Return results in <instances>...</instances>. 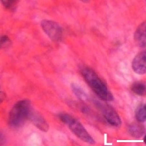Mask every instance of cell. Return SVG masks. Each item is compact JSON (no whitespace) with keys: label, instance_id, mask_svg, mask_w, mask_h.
Instances as JSON below:
<instances>
[{"label":"cell","instance_id":"1","mask_svg":"<svg viewBox=\"0 0 146 146\" xmlns=\"http://www.w3.org/2000/svg\"><path fill=\"white\" fill-rule=\"evenodd\" d=\"M81 74L86 84L99 98L104 101L113 100L114 96L109 88L93 69L83 67L81 69Z\"/></svg>","mask_w":146,"mask_h":146},{"label":"cell","instance_id":"2","mask_svg":"<svg viewBox=\"0 0 146 146\" xmlns=\"http://www.w3.org/2000/svg\"><path fill=\"white\" fill-rule=\"evenodd\" d=\"M32 110L31 103L27 99L18 101L11 110L9 115V125L12 128L18 129L23 126Z\"/></svg>","mask_w":146,"mask_h":146},{"label":"cell","instance_id":"3","mask_svg":"<svg viewBox=\"0 0 146 146\" xmlns=\"http://www.w3.org/2000/svg\"><path fill=\"white\" fill-rule=\"evenodd\" d=\"M58 116L60 121L66 125L70 131L82 142L89 143V144L95 143V140L79 120L72 116L71 115L65 114V113L59 114Z\"/></svg>","mask_w":146,"mask_h":146},{"label":"cell","instance_id":"4","mask_svg":"<svg viewBox=\"0 0 146 146\" xmlns=\"http://www.w3.org/2000/svg\"><path fill=\"white\" fill-rule=\"evenodd\" d=\"M41 27L52 41L55 42L61 41L63 36V30L58 23L50 20H43L41 22Z\"/></svg>","mask_w":146,"mask_h":146},{"label":"cell","instance_id":"5","mask_svg":"<svg viewBox=\"0 0 146 146\" xmlns=\"http://www.w3.org/2000/svg\"><path fill=\"white\" fill-rule=\"evenodd\" d=\"M96 105L108 123L114 127L121 125V118L114 108L107 104H103L101 102H97Z\"/></svg>","mask_w":146,"mask_h":146},{"label":"cell","instance_id":"6","mask_svg":"<svg viewBox=\"0 0 146 146\" xmlns=\"http://www.w3.org/2000/svg\"><path fill=\"white\" fill-rule=\"evenodd\" d=\"M132 68L138 74H146V50L135 56L132 62Z\"/></svg>","mask_w":146,"mask_h":146},{"label":"cell","instance_id":"7","mask_svg":"<svg viewBox=\"0 0 146 146\" xmlns=\"http://www.w3.org/2000/svg\"><path fill=\"white\" fill-rule=\"evenodd\" d=\"M29 119H31L33 123L41 131H48L49 125L46 122L44 117L40 113L32 109L29 116Z\"/></svg>","mask_w":146,"mask_h":146},{"label":"cell","instance_id":"8","mask_svg":"<svg viewBox=\"0 0 146 146\" xmlns=\"http://www.w3.org/2000/svg\"><path fill=\"white\" fill-rule=\"evenodd\" d=\"M134 38L135 43L138 46H146V20L141 23L136 29Z\"/></svg>","mask_w":146,"mask_h":146},{"label":"cell","instance_id":"9","mask_svg":"<svg viewBox=\"0 0 146 146\" xmlns=\"http://www.w3.org/2000/svg\"><path fill=\"white\" fill-rule=\"evenodd\" d=\"M131 90L138 95H145L146 94V85L142 82H136L131 86Z\"/></svg>","mask_w":146,"mask_h":146},{"label":"cell","instance_id":"10","mask_svg":"<svg viewBox=\"0 0 146 146\" xmlns=\"http://www.w3.org/2000/svg\"><path fill=\"white\" fill-rule=\"evenodd\" d=\"M129 131L131 135L134 137L138 138L140 137L144 133V128L142 125H140V124L135 123L131 125L130 127H129Z\"/></svg>","mask_w":146,"mask_h":146},{"label":"cell","instance_id":"11","mask_svg":"<svg viewBox=\"0 0 146 146\" xmlns=\"http://www.w3.org/2000/svg\"><path fill=\"white\" fill-rule=\"evenodd\" d=\"M135 117L137 121L141 123L146 121V104H141L136 108Z\"/></svg>","mask_w":146,"mask_h":146},{"label":"cell","instance_id":"12","mask_svg":"<svg viewBox=\"0 0 146 146\" xmlns=\"http://www.w3.org/2000/svg\"><path fill=\"white\" fill-rule=\"evenodd\" d=\"M72 89L73 92L75 93V95H76L77 96V98H79L80 100H86L88 99V96H87L86 94L84 93V91L82 90L81 88H80V86H78V85L73 83L72 84Z\"/></svg>","mask_w":146,"mask_h":146},{"label":"cell","instance_id":"13","mask_svg":"<svg viewBox=\"0 0 146 146\" xmlns=\"http://www.w3.org/2000/svg\"><path fill=\"white\" fill-rule=\"evenodd\" d=\"M1 3L5 9L9 11H14L17 7L18 1H14V0H2Z\"/></svg>","mask_w":146,"mask_h":146},{"label":"cell","instance_id":"14","mask_svg":"<svg viewBox=\"0 0 146 146\" xmlns=\"http://www.w3.org/2000/svg\"><path fill=\"white\" fill-rule=\"evenodd\" d=\"M11 44V41L7 36H2L1 39V47H7Z\"/></svg>","mask_w":146,"mask_h":146},{"label":"cell","instance_id":"15","mask_svg":"<svg viewBox=\"0 0 146 146\" xmlns=\"http://www.w3.org/2000/svg\"><path fill=\"white\" fill-rule=\"evenodd\" d=\"M143 142H144L146 144V135L144 136V138H143Z\"/></svg>","mask_w":146,"mask_h":146}]
</instances>
